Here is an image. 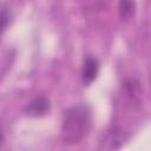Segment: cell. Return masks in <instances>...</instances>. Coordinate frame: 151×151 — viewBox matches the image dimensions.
Wrapping results in <instances>:
<instances>
[{"mask_svg": "<svg viewBox=\"0 0 151 151\" xmlns=\"http://www.w3.org/2000/svg\"><path fill=\"white\" fill-rule=\"evenodd\" d=\"M91 111L87 105L78 104L65 111L61 123V137L65 144L80 143L91 129Z\"/></svg>", "mask_w": 151, "mask_h": 151, "instance_id": "6da1fadb", "label": "cell"}, {"mask_svg": "<svg viewBox=\"0 0 151 151\" xmlns=\"http://www.w3.org/2000/svg\"><path fill=\"white\" fill-rule=\"evenodd\" d=\"M51 109L48 98L41 96L31 100L24 109V112L29 117H41L45 116Z\"/></svg>", "mask_w": 151, "mask_h": 151, "instance_id": "7a4b0ae2", "label": "cell"}, {"mask_svg": "<svg viewBox=\"0 0 151 151\" xmlns=\"http://www.w3.org/2000/svg\"><path fill=\"white\" fill-rule=\"evenodd\" d=\"M98 72H99V61L94 57L87 55L84 60L83 71H81V79L84 85L86 86L91 85L96 80Z\"/></svg>", "mask_w": 151, "mask_h": 151, "instance_id": "3957f363", "label": "cell"}, {"mask_svg": "<svg viewBox=\"0 0 151 151\" xmlns=\"http://www.w3.org/2000/svg\"><path fill=\"white\" fill-rule=\"evenodd\" d=\"M119 17L122 20L127 21L130 20L136 11V4L134 0H119Z\"/></svg>", "mask_w": 151, "mask_h": 151, "instance_id": "277c9868", "label": "cell"}, {"mask_svg": "<svg viewBox=\"0 0 151 151\" xmlns=\"http://www.w3.org/2000/svg\"><path fill=\"white\" fill-rule=\"evenodd\" d=\"M105 143L109 149H118L124 143V136L118 127H113L105 137Z\"/></svg>", "mask_w": 151, "mask_h": 151, "instance_id": "5b68a950", "label": "cell"}, {"mask_svg": "<svg viewBox=\"0 0 151 151\" xmlns=\"http://www.w3.org/2000/svg\"><path fill=\"white\" fill-rule=\"evenodd\" d=\"M124 90L127 93V96H130L133 100L138 99L139 93H140V86H139V81L136 79H126L124 81Z\"/></svg>", "mask_w": 151, "mask_h": 151, "instance_id": "8992f818", "label": "cell"}, {"mask_svg": "<svg viewBox=\"0 0 151 151\" xmlns=\"http://www.w3.org/2000/svg\"><path fill=\"white\" fill-rule=\"evenodd\" d=\"M9 22H11V13L6 6H1L0 7V37L7 29Z\"/></svg>", "mask_w": 151, "mask_h": 151, "instance_id": "52a82bcc", "label": "cell"}, {"mask_svg": "<svg viewBox=\"0 0 151 151\" xmlns=\"http://www.w3.org/2000/svg\"><path fill=\"white\" fill-rule=\"evenodd\" d=\"M4 139H5V137H4V132H2V127H1V125H0V145L4 143Z\"/></svg>", "mask_w": 151, "mask_h": 151, "instance_id": "ba28073f", "label": "cell"}]
</instances>
